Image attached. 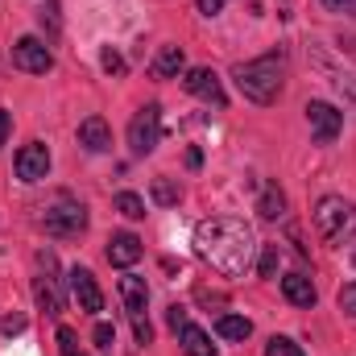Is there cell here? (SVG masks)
Listing matches in <instances>:
<instances>
[{
    "mask_svg": "<svg viewBox=\"0 0 356 356\" xmlns=\"http://www.w3.org/2000/svg\"><path fill=\"white\" fill-rule=\"evenodd\" d=\"M253 249H257L253 228L236 216H216L195 228V253L224 277H241L253 261Z\"/></svg>",
    "mask_w": 356,
    "mask_h": 356,
    "instance_id": "obj_1",
    "label": "cell"
},
{
    "mask_svg": "<svg viewBox=\"0 0 356 356\" xmlns=\"http://www.w3.org/2000/svg\"><path fill=\"white\" fill-rule=\"evenodd\" d=\"M232 79H236V88L245 99H253V104H277V95L286 88V58L282 54H261V58H253V63H236L232 67Z\"/></svg>",
    "mask_w": 356,
    "mask_h": 356,
    "instance_id": "obj_2",
    "label": "cell"
},
{
    "mask_svg": "<svg viewBox=\"0 0 356 356\" xmlns=\"http://www.w3.org/2000/svg\"><path fill=\"white\" fill-rule=\"evenodd\" d=\"M315 228L327 245L344 249L348 241L356 236V207L344 199V195H323L315 203Z\"/></svg>",
    "mask_w": 356,
    "mask_h": 356,
    "instance_id": "obj_3",
    "label": "cell"
},
{
    "mask_svg": "<svg viewBox=\"0 0 356 356\" xmlns=\"http://www.w3.org/2000/svg\"><path fill=\"white\" fill-rule=\"evenodd\" d=\"M42 224H46V232L50 236H79V232H88V207L75 199V195H67V191H58L46 207H42Z\"/></svg>",
    "mask_w": 356,
    "mask_h": 356,
    "instance_id": "obj_4",
    "label": "cell"
},
{
    "mask_svg": "<svg viewBox=\"0 0 356 356\" xmlns=\"http://www.w3.org/2000/svg\"><path fill=\"white\" fill-rule=\"evenodd\" d=\"M120 298H124V311L133 319V332H137V344H154V327H149V290H145V277H120Z\"/></svg>",
    "mask_w": 356,
    "mask_h": 356,
    "instance_id": "obj_5",
    "label": "cell"
},
{
    "mask_svg": "<svg viewBox=\"0 0 356 356\" xmlns=\"http://www.w3.org/2000/svg\"><path fill=\"white\" fill-rule=\"evenodd\" d=\"M33 298H38V307H42L50 319H58V315H63V286H58V261H54V253H38Z\"/></svg>",
    "mask_w": 356,
    "mask_h": 356,
    "instance_id": "obj_6",
    "label": "cell"
},
{
    "mask_svg": "<svg viewBox=\"0 0 356 356\" xmlns=\"http://www.w3.org/2000/svg\"><path fill=\"white\" fill-rule=\"evenodd\" d=\"M158 141H162V108L158 104H145L129 120V149H133V158H145V154L158 149Z\"/></svg>",
    "mask_w": 356,
    "mask_h": 356,
    "instance_id": "obj_7",
    "label": "cell"
},
{
    "mask_svg": "<svg viewBox=\"0 0 356 356\" xmlns=\"http://www.w3.org/2000/svg\"><path fill=\"white\" fill-rule=\"evenodd\" d=\"M13 67L25 71V75H46L54 67V54L42 38H17L13 42Z\"/></svg>",
    "mask_w": 356,
    "mask_h": 356,
    "instance_id": "obj_8",
    "label": "cell"
},
{
    "mask_svg": "<svg viewBox=\"0 0 356 356\" xmlns=\"http://www.w3.org/2000/svg\"><path fill=\"white\" fill-rule=\"evenodd\" d=\"M307 124H311L315 145H332L340 137V129H344V112L332 108V104H323V99H311L307 104Z\"/></svg>",
    "mask_w": 356,
    "mask_h": 356,
    "instance_id": "obj_9",
    "label": "cell"
},
{
    "mask_svg": "<svg viewBox=\"0 0 356 356\" xmlns=\"http://www.w3.org/2000/svg\"><path fill=\"white\" fill-rule=\"evenodd\" d=\"M182 88L191 91V95H199L203 104H216V108L228 104L224 83H220V75H216L211 67H195V71H186V75H182Z\"/></svg>",
    "mask_w": 356,
    "mask_h": 356,
    "instance_id": "obj_10",
    "label": "cell"
},
{
    "mask_svg": "<svg viewBox=\"0 0 356 356\" xmlns=\"http://www.w3.org/2000/svg\"><path fill=\"white\" fill-rule=\"evenodd\" d=\"M46 175H50V149L42 141L21 145V154H17V178L21 182H42Z\"/></svg>",
    "mask_w": 356,
    "mask_h": 356,
    "instance_id": "obj_11",
    "label": "cell"
},
{
    "mask_svg": "<svg viewBox=\"0 0 356 356\" xmlns=\"http://www.w3.org/2000/svg\"><path fill=\"white\" fill-rule=\"evenodd\" d=\"M71 294H75V302H79V311H104V290L95 286V273L88 266H75L71 269Z\"/></svg>",
    "mask_w": 356,
    "mask_h": 356,
    "instance_id": "obj_12",
    "label": "cell"
},
{
    "mask_svg": "<svg viewBox=\"0 0 356 356\" xmlns=\"http://www.w3.org/2000/svg\"><path fill=\"white\" fill-rule=\"evenodd\" d=\"M79 145L91 149V154H108V149H112V129H108L104 116H88V120L79 124Z\"/></svg>",
    "mask_w": 356,
    "mask_h": 356,
    "instance_id": "obj_13",
    "label": "cell"
},
{
    "mask_svg": "<svg viewBox=\"0 0 356 356\" xmlns=\"http://www.w3.org/2000/svg\"><path fill=\"white\" fill-rule=\"evenodd\" d=\"M108 261L116 269H129L141 261V241L133 236V232H116L112 241H108Z\"/></svg>",
    "mask_w": 356,
    "mask_h": 356,
    "instance_id": "obj_14",
    "label": "cell"
},
{
    "mask_svg": "<svg viewBox=\"0 0 356 356\" xmlns=\"http://www.w3.org/2000/svg\"><path fill=\"white\" fill-rule=\"evenodd\" d=\"M282 294H286V302H294V307H315V298H319V290H315V282H311L307 273H286V277H282Z\"/></svg>",
    "mask_w": 356,
    "mask_h": 356,
    "instance_id": "obj_15",
    "label": "cell"
},
{
    "mask_svg": "<svg viewBox=\"0 0 356 356\" xmlns=\"http://www.w3.org/2000/svg\"><path fill=\"white\" fill-rule=\"evenodd\" d=\"M182 67H186V54H182V46H162L149 71H154L158 79H175L178 71H182Z\"/></svg>",
    "mask_w": 356,
    "mask_h": 356,
    "instance_id": "obj_16",
    "label": "cell"
},
{
    "mask_svg": "<svg viewBox=\"0 0 356 356\" xmlns=\"http://www.w3.org/2000/svg\"><path fill=\"white\" fill-rule=\"evenodd\" d=\"M216 336H220V340L241 344V340H249V336H253V323H249L245 315H220V319H216Z\"/></svg>",
    "mask_w": 356,
    "mask_h": 356,
    "instance_id": "obj_17",
    "label": "cell"
},
{
    "mask_svg": "<svg viewBox=\"0 0 356 356\" xmlns=\"http://www.w3.org/2000/svg\"><path fill=\"white\" fill-rule=\"evenodd\" d=\"M178 344L186 348L191 356H216V344H211V336L203 332V327H195V323H186L182 332H178Z\"/></svg>",
    "mask_w": 356,
    "mask_h": 356,
    "instance_id": "obj_18",
    "label": "cell"
},
{
    "mask_svg": "<svg viewBox=\"0 0 356 356\" xmlns=\"http://www.w3.org/2000/svg\"><path fill=\"white\" fill-rule=\"evenodd\" d=\"M257 211H261V220H282V216H286V195H282V186L269 182L266 191H261V199H257Z\"/></svg>",
    "mask_w": 356,
    "mask_h": 356,
    "instance_id": "obj_19",
    "label": "cell"
},
{
    "mask_svg": "<svg viewBox=\"0 0 356 356\" xmlns=\"http://www.w3.org/2000/svg\"><path fill=\"white\" fill-rule=\"evenodd\" d=\"M116 211L129 216V220H141V216H145V199L133 195V191H120V195H116Z\"/></svg>",
    "mask_w": 356,
    "mask_h": 356,
    "instance_id": "obj_20",
    "label": "cell"
},
{
    "mask_svg": "<svg viewBox=\"0 0 356 356\" xmlns=\"http://www.w3.org/2000/svg\"><path fill=\"white\" fill-rule=\"evenodd\" d=\"M149 191H154V203H162V207H175L178 199H182V191H178L170 178H154V186H149Z\"/></svg>",
    "mask_w": 356,
    "mask_h": 356,
    "instance_id": "obj_21",
    "label": "cell"
},
{
    "mask_svg": "<svg viewBox=\"0 0 356 356\" xmlns=\"http://www.w3.org/2000/svg\"><path fill=\"white\" fill-rule=\"evenodd\" d=\"M266 356H302V348H298L290 336H273L266 344Z\"/></svg>",
    "mask_w": 356,
    "mask_h": 356,
    "instance_id": "obj_22",
    "label": "cell"
},
{
    "mask_svg": "<svg viewBox=\"0 0 356 356\" xmlns=\"http://www.w3.org/2000/svg\"><path fill=\"white\" fill-rule=\"evenodd\" d=\"M58 348H63V356H88L83 348H79V336H75V327H58Z\"/></svg>",
    "mask_w": 356,
    "mask_h": 356,
    "instance_id": "obj_23",
    "label": "cell"
},
{
    "mask_svg": "<svg viewBox=\"0 0 356 356\" xmlns=\"http://www.w3.org/2000/svg\"><path fill=\"white\" fill-rule=\"evenodd\" d=\"M277 261H282L277 245H266L261 249V277H277Z\"/></svg>",
    "mask_w": 356,
    "mask_h": 356,
    "instance_id": "obj_24",
    "label": "cell"
},
{
    "mask_svg": "<svg viewBox=\"0 0 356 356\" xmlns=\"http://www.w3.org/2000/svg\"><path fill=\"white\" fill-rule=\"evenodd\" d=\"M332 88L340 91L348 104H356V79H353V75H336V71H332Z\"/></svg>",
    "mask_w": 356,
    "mask_h": 356,
    "instance_id": "obj_25",
    "label": "cell"
},
{
    "mask_svg": "<svg viewBox=\"0 0 356 356\" xmlns=\"http://www.w3.org/2000/svg\"><path fill=\"white\" fill-rule=\"evenodd\" d=\"M99 63H104V71H108V75H124V58H120L116 50H104V54H99Z\"/></svg>",
    "mask_w": 356,
    "mask_h": 356,
    "instance_id": "obj_26",
    "label": "cell"
},
{
    "mask_svg": "<svg viewBox=\"0 0 356 356\" xmlns=\"http://www.w3.org/2000/svg\"><path fill=\"white\" fill-rule=\"evenodd\" d=\"M91 340H95V344H99V348L108 353V348H112V340H116V332H112V323H95V332H91Z\"/></svg>",
    "mask_w": 356,
    "mask_h": 356,
    "instance_id": "obj_27",
    "label": "cell"
},
{
    "mask_svg": "<svg viewBox=\"0 0 356 356\" xmlns=\"http://www.w3.org/2000/svg\"><path fill=\"white\" fill-rule=\"evenodd\" d=\"M340 311H344V315H353V319H356V282H348V286L340 290Z\"/></svg>",
    "mask_w": 356,
    "mask_h": 356,
    "instance_id": "obj_28",
    "label": "cell"
},
{
    "mask_svg": "<svg viewBox=\"0 0 356 356\" xmlns=\"http://www.w3.org/2000/svg\"><path fill=\"white\" fill-rule=\"evenodd\" d=\"M8 133H13V112H8V108H0V145L8 141Z\"/></svg>",
    "mask_w": 356,
    "mask_h": 356,
    "instance_id": "obj_29",
    "label": "cell"
},
{
    "mask_svg": "<svg viewBox=\"0 0 356 356\" xmlns=\"http://www.w3.org/2000/svg\"><path fill=\"white\" fill-rule=\"evenodd\" d=\"M170 327H175V332H182V327H186V307H170Z\"/></svg>",
    "mask_w": 356,
    "mask_h": 356,
    "instance_id": "obj_30",
    "label": "cell"
},
{
    "mask_svg": "<svg viewBox=\"0 0 356 356\" xmlns=\"http://www.w3.org/2000/svg\"><path fill=\"white\" fill-rule=\"evenodd\" d=\"M228 0H199V13H207V17H216L220 8H224Z\"/></svg>",
    "mask_w": 356,
    "mask_h": 356,
    "instance_id": "obj_31",
    "label": "cell"
},
{
    "mask_svg": "<svg viewBox=\"0 0 356 356\" xmlns=\"http://www.w3.org/2000/svg\"><path fill=\"white\" fill-rule=\"evenodd\" d=\"M0 327H4V332H21V327H25V319H21V315H13V319H4Z\"/></svg>",
    "mask_w": 356,
    "mask_h": 356,
    "instance_id": "obj_32",
    "label": "cell"
},
{
    "mask_svg": "<svg viewBox=\"0 0 356 356\" xmlns=\"http://www.w3.org/2000/svg\"><path fill=\"white\" fill-rule=\"evenodd\" d=\"M199 162H203V154H199V149H191V154H186V166H191V170H199Z\"/></svg>",
    "mask_w": 356,
    "mask_h": 356,
    "instance_id": "obj_33",
    "label": "cell"
},
{
    "mask_svg": "<svg viewBox=\"0 0 356 356\" xmlns=\"http://www.w3.org/2000/svg\"><path fill=\"white\" fill-rule=\"evenodd\" d=\"M327 8H348V0H323Z\"/></svg>",
    "mask_w": 356,
    "mask_h": 356,
    "instance_id": "obj_34",
    "label": "cell"
},
{
    "mask_svg": "<svg viewBox=\"0 0 356 356\" xmlns=\"http://www.w3.org/2000/svg\"><path fill=\"white\" fill-rule=\"evenodd\" d=\"M353 261H356V253H353Z\"/></svg>",
    "mask_w": 356,
    "mask_h": 356,
    "instance_id": "obj_35",
    "label": "cell"
}]
</instances>
